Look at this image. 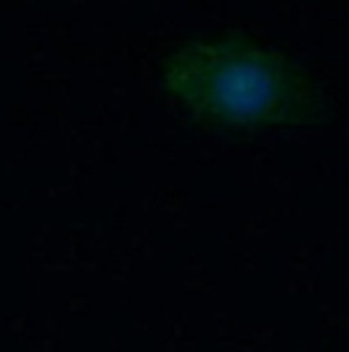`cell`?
Segmentation results:
<instances>
[{
	"label": "cell",
	"mask_w": 349,
	"mask_h": 352,
	"mask_svg": "<svg viewBox=\"0 0 349 352\" xmlns=\"http://www.w3.org/2000/svg\"><path fill=\"white\" fill-rule=\"evenodd\" d=\"M174 86L199 111L230 123L304 117L310 104L300 71L254 46H199L174 62Z\"/></svg>",
	"instance_id": "1"
}]
</instances>
